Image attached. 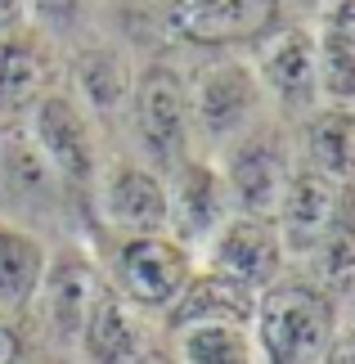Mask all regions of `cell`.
I'll list each match as a JSON object with an SVG mask.
<instances>
[{"instance_id": "obj_1", "label": "cell", "mask_w": 355, "mask_h": 364, "mask_svg": "<svg viewBox=\"0 0 355 364\" xmlns=\"http://www.w3.org/2000/svg\"><path fill=\"white\" fill-rule=\"evenodd\" d=\"M252 328L265 364H319L333 342V301L310 284H270L257 292Z\"/></svg>"}, {"instance_id": "obj_2", "label": "cell", "mask_w": 355, "mask_h": 364, "mask_svg": "<svg viewBox=\"0 0 355 364\" xmlns=\"http://www.w3.org/2000/svg\"><path fill=\"white\" fill-rule=\"evenodd\" d=\"M288 149L275 131H257L234 149L230 166H225V198L238 203V216L270 220L279 212V198L288 189Z\"/></svg>"}, {"instance_id": "obj_3", "label": "cell", "mask_w": 355, "mask_h": 364, "mask_svg": "<svg viewBox=\"0 0 355 364\" xmlns=\"http://www.w3.org/2000/svg\"><path fill=\"white\" fill-rule=\"evenodd\" d=\"M189 274V252L166 234H135L117 252L122 297L135 306H171Z\"/></svg>"}, {"instance_id": "obj_4", "label": "cell", "mask_w": 355, "mask_h": 364, "mask_svg": "<svg viewBox=\"0 0 355 364\" xmlns=\"http://www.w3.org/2000/svg\"><path fill=\"white\" fill-rule=\"evenodd\" d=\"M32 144L41 149V158L50 162L54 176L73 180V185H86L95 176L90 126L68 95H41L32 104Z\"/></svg>"}, {"instance_id": "obj_5", "label": "cell", "mask_w": 355, "mask_h": 364, "mask_svg": "<svg viewBox=\"0 0 355 364\" xmlns=\"http://www.w3.org/2000/svg\"><path fill=\"white\" fill-rule=\"evenodd\" d=\"M257 41V81H265L270 90H279L288 104H310L319 95V77H315V36L302 23H279L265 27Z\"/></svg>"}, {"instance_id": "obj_6", "label": "cell", "mask_w": 355, "mask_h": 364, "mask_svg": "<svg viewBox=\"0 0 355 364\" xmlns=\"http://www.w3.org/2000/svg\"><path fill=\"white\" fill-rule=\"evenodd\" d=\"M135 100V117H139V135H144V144L153 158L171 162L184 153V135H189V95H184L180 77L171 68L153 63L144 68V77H139V86L131 90Z\"/></svg>"}, {"instance_id": "obj_7", "label": "cell", "mask_w": 355, "mask_h": 364, "mask_svg": "<svg viewBox=\"0 0 355 364\" xmlns=\"http://www.w3.org/2000/svg\"><path fill=\"white\" fill-rule=\"evenodd\" d=\"M337 207H342V189L337 180L319 171H292L288 189L279 198V243L283 252H315L324 234L337 225Z\"/></svg>"}, {"instance_id": "obj_8", "label": "cell", "mask_w": 355, "mask_h": 364, "mask_svg": "<svg viewBox=\"0 0 355 364\" xmlns=\"http://www.w3.org/2000/svg\"><path fill=\"white\" fill-rule=\"evenodd\" d=\"M279 265H283V243L270 230V220L257 216H234L216 230L211 243V270L238 279L243 288L261 292L270 284H279Z\"/></svg>"}, {"instance_id": "obj_9", "label": "cell", "mask_w": 355, "mask_h": 364, "mask_svg": "<svg viewBox=\"0 0 355 364\" xmlns=\"http://www.w3.org/2000/svg\"><path fill=\"white\" fill-rule=\"evenodd\" d=\"M257 86L261 81H257V73H252V63H243V59H211V63L198 68L194 90H184L189 95V117H198L211 135L234 131V126L257 108V95H261Z\"/></svg>"}, {"instance_id": "obj_10", "label": "cell", "mask_w": 355, "mask_h": 364, "mask_svg": "<svg viewBox=\"0 0 355 364\" xmlns=\"http://www.w3.org/2000/svg\"><path fill=\"white\" fill-rule=\"evenodd\" d=\"M275 18V0H171V27L194 46H234L261 36Z\"/></svg>"}, {"instance_id": "obj_11", "label": "cell", "mask_w": 355, "mask_h": 364, "mask_svg": "<svg viewBox=\"0 0 355 364\" xmlns=\"http://www.w3.org/2000/svg\"><path fill=\"white\" fill-rule=\"evenodd\" d=\"M104 216L108 225L122 234H162L171 220V203H166L162 180L135 162H112L104 176Z\"/></svg>"}, {"instance_id": "obj_12", "label": "cell", "mask_w": 355, "mask_h": 364, "mask_svg": "<svg viewBox=\"0 0 355 364\" xmlns=\"http://www.w3.org/2000/svg\"><path fill=\"white\" fill-rule=\"evenodd\" d=\"M252 311H257V292L221 270H207V274H189L184 288L176 292L171 328H184V324H243L248 328Z\"/></svg>"}, {"instance_id": "obj_13", "label": "cell", "mask_w": 355, "mask_h": 364, "mask_svg": "<svg viewBox=\"0 0 355 364\" xmlns=\"http://www.w3.org/2000/svg\"><path fill=\"white\" fill-rule=\"evenodd\" d=\"M99 288H104L99 274L81 257H63V261L46 265V279H41V292H46V319H50V328L59 333L63 342L81 338Z\"/></svg>"}, {"instance_id": "obj_14", "label": "cell", "mask_w": 355, "mask_h": 364, "mask_svg": "<svg viewBox=\"0 0 355 364\" xmlns=\"http://www.w3.org/2000/svg\"><path fill=\"white\" fill-rule=\"evenodd\" d=\"M319 95L333 104H355V0H337L319 23L315 41Z\"/></svg>"}, {"instance_id": "obj_15", "label": "cell", "mask_w": 355, "mask_h": 364, "mask_svg": "<svg viewBox=\"0 0 355 364\" xmlns=\"http://www.w3.org/2000/svg\"><path fill=\"white\" fill-rule=\"evenodd\" d=\"M50 63L36 41L18 32H0V113H23L46 95Z\"/></svg>"}, {"instance_id": "obj_16", "label": "cell", "mask_w": 355, "mask_h": 364, "mask_svg": "<svg viewBox=\"0 0 355 364\" xmlns=\"http://www.w3.org/2000/svg\"><path fill=\"white\" fill-rule=\"evenodd\" d=\"M77 342H86V355L95 364H131L135 360L139 328H135V319H131V311H126V301L117 297V292L99 288V297L90 306L86 328H81Z\"/></svg>"}, {"instance_id": "obj_17", "label": "cell", "mask_w": 355, "mask_h": 364, "mask_svg": "<svg viewBox=\"0 0 355 364\" xmlns=\"http://www.w3.org/2000/svg\"><path fill=\"white\" fill-rule=\"evenodd\" d=\"M306 153H310V171L337 180V185L355 180V108L333 104V108H324V113L310 117Z\"/></svg>"}, {"instance_id": "obj_18", "label": "cell", "mask_w": 355, "mask_h": 364, "mask_svg": "<svg viewBox=\"0 0 355 364\" xmlns=\"http://www.w3.org/2000/svg\"><path fill=\"white\" fill-rule=\"evenodd\" d=\"M46 247L32 234L0 225V311H23L32 306V297L41 292L46 279Z\"/></svg>"}, {"instance_id": "obj_19", "label": "cell", "mask_w": 355, "mask_h": 364, "mask_svg": "<svg viewBox=\"0 0 355 364\" xmlns=\"http://www.w3.org/2000/svg\"><path fill=\"white\" fill-rule=\"evenodd\" d=\"M171 203V216L180 220L184 234H211L221 230V216H225V180L203 162H184L180 176H176V198Z\"/></svg>"}, {"instance_id": "obj_20", "label": "cell", "mask_w": 355, "mask_h": 364, "mask_svg": "<svg viewBox=\"0 0 355 364\" xmlns=\"http://www.w3.org/2000/svg\"><path fill=\"white\" fill-rule=\"evenodd\" d=\"M73 81L81 90V100H86L95 113H122L126 104H131V68L122 63V54L112 50H81L73 59Z\"/></svg>"}, {"instance_id": "obj_21", "label": "cell", "mask_w": 355, "mask_h": 364, "mask_svg": "<svg viewBox=\"0 0 355 364\" xmlns=\"http://www.w3.org/2000/svg\"><path fill=\"white\" fill-rule=\"evenodd\" d=\"M180 360L184 364H252V338L243 324H184Z\"/></svg>"}, {"instance_id": "obj_22", "label": "cell", "mask_w": 355, "mask_h": 364, "mask_svg": "<svg viewBox=\"0 0 355 364\" xmlns=\"http://www.w3.org/2000/svg\"><path fill=\"white\" fill-rule=\"evenodd\" d=\"M310 261H315V292H324L329 301L355 292V230L333 225L310 252Z\"/></svg>"}, {"instance_id": "obj_23", "label": "cell", "mask_w": 355, "mask_h": 364, "mask_svg": "<svg viewBox=\"0 0 355 364\" xmlns=\"http://www.w3.org/2000/svg\"><path fill=\"white\" fill-rule=\"evenodd\" d=\"M0 171L18 193H46L50 189V162L41 158V149L32 144V135L23 131H5L0 139Z\"/></svg>"}, {"instance_id": "obj_24", "label": "cell", "mask_w": 355, "mask_h": 364, "mask_svg": "<svg viewBox=\"0 0 355 364\" xmlns=\"http://www.w3.org/2000/svg\"><path fill=\"white\" fill-rule=\"evenodd\" d=\"M319 364H355V333H342V338L333 333V342H329V351H324Z\"/></svg>"}, {"instance_id": "obj_25", "label": "cell", "mask_w": 355, "mask_h": 364, "mask_svg": "<svg viewBox=\"0 0 355 364\" xmlns=\"http://www.w3.org/2000/svg\"><path fill=\"white\" fill-rule=\"evenodd\" d=\"M32 5H36V14H46V18H54V23H63V18H73V14H77L81 0H32Z\"/></svg>"}, {"instance_id": "obj_26", "label": "cell", "mask_w": 355, "mask_h": 364, "mask_svg": "<svg viewBox=\"0 0 355 364\" xmlns=\"http://www.w3.org/2000/svg\"><path fill=\"white\" fill-rule=\"evenodd\" d=\"M23 355V342H18V333H14L5 319H0V364H18Z\"/></svg>"}, {"instance_id": "obj_27", "label": "cell", "mask_w": 355, "mask_h": 364, "mask_svg": "<svg viewBox=\"0 0 355 364\" xmlns=\"http://www.w3.org/2000/svg\"><path fill=\"white\" fill-rule=\"evenodd\" d=\"M23 9H27V0H0V32H14L23 23Z\"/></svg>"}, {"instance_id": "obj_28", "label": "cell", "mask_w": 355, "mask_h": 364, "mask_svg": "<svg viewBox=\"0 0 355 364\" xmlns=\"http://www.w3.org/2000/svg\"><path fill=\"white\" fill-rule=\"evenodd\" d=\"M131 364H171V360H166V355H135Z\"/></svg>"}]
</instances>
